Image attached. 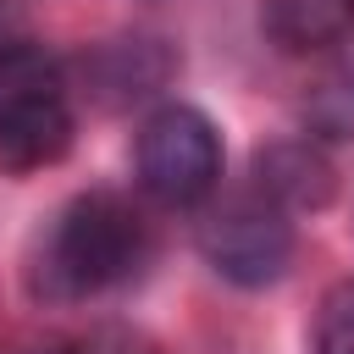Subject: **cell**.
<instances>
[{"label":"cell","mask_w":354,"mask_h":354,"mask_svg":"<svg viewBox=\"0 0 354 354\" xmlns=\"http://www.w3.org/2000/svg\"><path fill=\"white\" fill-rule=\"evenodd\" d=\"M66 354H160L144 332H133V326H94L88 337H77Z\"/></svg>","instance_id":"30bf717a"},{"label":"cell","mask_w":354,"mask_h":354,"mask_svg":"<svg viewBox=\"0 0 354 354\" xmlns=\"http://www.w3.org/2000/svg\"><path fill=\"white\" fill-rule=\"evenodd\" d=\"M144 260H149L144 216L122 194L88 188L39 238L33 266H28V288L50 304H77V299H100V293L133 282L144 271Z\"/></svg>","instance_id":"6da1fadb"},{"label":"cell","mask_w":354,"mask_h":354,"mask_svg":"<svg viewBox=\"0 0 354 354\" xmlns=\"http://www.w3.org/2000/svg\"><path fill=\"white\" fill-rule=\"evenodd\" d=\"M254 188L293 216V210H321L337 188V171L315 149V138H282L254 155Z\"/></svg>","instance_id":"5b68a950"},{"label":"cell","mask_w":354,"mask_h":354,"mask_svg":"<svg viewBox=\"0 0 354 354\" xmlns=\"http://www.w3.org/2000/svg\"><path fill=\"white\" fill-rule=\"evenodd\" d=\"M138 188L171 210L205 205L221 183V133L194 105H160L138 127Z\"/></svg>","instance_id":"3957f363"},{"label":"cell","mask_w":354,"mask_h":354,"mask_svg":"<svg viewBox=\"0 0 354 354\" xmlns=\"http://www.w3.org/2000/svg\"><path fill=\"white\" fill-rule=\"evenodd\" d=\"M199 254L232 288H271L293 266V221L260 188L238 194L199 221Z\"/></svg>","instance_id":"277c9868"},{"label":"cell","mask_w":354,"mask_h":354,"mask_svg":"<svg viewBox=\"0 0 354 354\" xmlns=\"http://www.w3.org/2000/svg\"><path fill=\"white\" fill-rule=\"evenodd\" d=\"M77 116L61 83V66L44 50L6 44L0 50V166L39 171L72 149Z\"/></svg>","instance_id":"7a4b0ae2"},{"label":"cell","mask_w":354,"mask_h":354,"mask_svg":"<svg viewBox=\"0 0 354 354\" xmlns=\"http://www.w3.org/2000/svg\"><path fill=\"white\" fill-rule=\"evenodd\" d=\"M83 77L105 105H122V100L155 94L171 77V55L155 39H111L94 55H83Z\"/></svg>","instance_id":"8992f818"},{"label":"cell","mask_w":354,"mask_h":354,"mask_svg":"<svg viewBox=\"0 0 354 354\" xmlns=\"http://www.w3.org/2000/svg\"><path fill=\"white\" fill-rule=\"evenodd\" d=\"M315 354H354V277L348 282H332L321 310H315V337H310Z\"/></svg>","instance_id":"9c48e42d"},{"label":"cell","mask_w":354,"mask_h":354,"mask_svg":"<svg viewBox=\"0 0 354 354\" xmlns=\"http://www.w3.org/2000/svg\"><path fill=\"white\" fill-rule=\"evenodd\" d=\"M304 127H310V138H326V144L354 138V50L315 77V88L304 100Z\"/></svg>","instance_id":"ba28073f"},{"label":"cell","mask_w":354,"mask_h":354,"mask_svg":"<svg viewBox=\"0 0 354 354\" xmlns=\"http://www.w3.org/2000/svg\"><path fill=\"white\" fill-rule=\"evenodd\" d=\"M260 22L277 50L310 55L354 39V0H260Z\"/></svg>","instance_id":"52a82bcc"}]
</instances>
